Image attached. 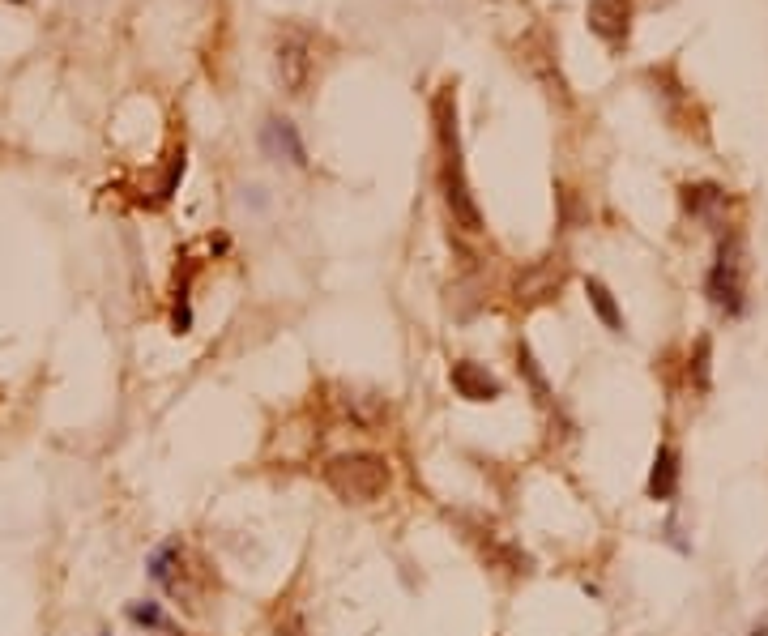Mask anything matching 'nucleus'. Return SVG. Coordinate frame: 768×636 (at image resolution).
I'll use <instances>...</instances> for the list:
<instances>
[{
  "label": "nucleus",
  "mask_w": 768,
  "mask_h": 636,
  "mask_svg": "<svg viewBox=\"0 0 768 636\" xmlns=\"http://www.w3.org/2000/svg\"><path fill=\"white\" fill-rule=\"evenodd\" d=\"M436 124H440V146H444V205L461 231H483V214H478V201L466 184V171H461V150H457V107L453 94H440L436 99Z\"/></svg>",
  "instance_id": "1"
},
{
  "label": "nucleus",
  "mask_w": 768,
  "mask_h": 636,
  "mask_svg": "<svg viewBox=\"0 0 768 636\" xmlns=\"http://www.w3.org/2000/svg\"><path fill=\"white\" fill-rule=\"evenodd\" d=\"M320 479H325V487L338 500H346V504H372V500H380L384 491H389L393 470H389V461H384L380 453L363 449V453L329 457L325 470H320Z\"/></svg>",
  "instance_id": "2"
},
{
  "label": "nucleus",
  "mask_w": 768,
  "mask_h": 636,
  "mask_svg": "<svg viewBox=\"0 0 768 636\" xmlns=\"http://www.w3.org/2000/svg\"><path fill=\"white\" fill-rule=\"evenodd\" d=\"M704 291H709V299L726 316L743 312V240H739V235H730V240L717 244V261L709 269Z\"/></svg>",
  "instance_id": "3"
},
{
  "label": "nucleus",
  "mask_w": 768,
  "mask_h": 636,
  "mask_svg": "<svg viewBox=\"0 0 768 636\" xmlns=\"http://www.w3.org/2000/svg\"><path fill=\"white\" fill-rule=\"evenodd\" d=\"M448 380H453L457 397H466V402H495V397L504 393L500 376L487 372L483 363H474V359H457L453 372H448Z\"/></svg>",
  "instance_id": "4"
},
{
  "label": "nucleus",
  "mask_w": 768,
  "mask_h": 636,
  "mask_svg": "<svg viewBox=\"0 0 768 636\" xmlns=\"http://www.w3.org/2000/svg\"><path fill=\"white\" fill-rule=\"evenodd\" d=\"M649 500L658 504H670L679 496V453L670 449V444H658V453H653V470H649Z\"/></svg>",
  "instance_id": "5"
},
{
  "label": "nucleus",
  "mask_w": 768,
  "mask_h": 636,
  "mask_svg": "<svg viewBox=\"0 0 768 636\" xmlns=\"http://www.w3.org/2000/svg\"><path fill=\"white\" fill-rule=\"evenodd\" d=\"M261 146H265V154H274L278 163H282V158H286V163H295V167L308 163V150H303V141H299L291 120H278V116L269 120L265 133H261Z\"/></svg>",
  "instance_id": "6"
},
{
  "label": "nucleus",
  "mask_w": 768,
  "mask_h": 636,
  "mask_svg": "<svg viewBox=\"0 0 768 636\" xmlns=\"http://www.w3.org/2000/svg\"><path fill=\"white\" fill-rule=\"evenodd\" d=\"M589 26H594L606 43H619L628 35V9H623L619 0H594V5H589Z\"/></svg>",
  "instance_id": "7"
},
{
  "label": "nucleus",
  "mask_w": 768,
  "mask_h": 636,
  "mask_svg": "<svg viewBox=\"0 0 768 636\" xmlns=\"http://www.w3.org/2000/svg\"><path fill=\"white\" fill-rule=\"evenodd\" d=\"M585 295H589V304H594V312H598V321L611 329V333H623V312H619V304H615V295L606 291V286L598 282V278H589L585 282Z\"/></svg>",
  "instance_id": "8"
},
{
  "label": "nucleus",
  "mask_w": 768,
  "mask_h": 636,
  "mask_svg": "<svg viewBox=\"0 0 768 636\" xmlns=\"http://www.w3.org/2000/svg\"><path fill=\"white\" fill-rule=\"evenodd\" d=\"M517 372L525 376V385H530L534 389V397H538V402L542 406H551V385H547V376H542V368H538V359H534V351H530V346H517Z\"/></svg>",
  "instance_id": "9"
},
{
  "label": "nucleus",
  "mask_w": 768,
  "mask_h": 636,
  "mask_svg": "<svg viewBox=\"0 0 768 636\" xmlns=\"http://www.w3.org/2000/svg\"><path fill=\"white\" fill-rule=\"evenodd\" d=\"M683 201H687V210H692L696 218H713V210H722L726 205V193L722 188H713V184H696V188H683Z\"/></svg>",
  "instance_id": "10"
},
{
  "label": "nucleus",
  "mask_w": 768,
  "mask_h": 636,
  "mask_svg": "<svg viewBox=\"0 0 768 636\" xmlns=\"http://www.w3.org/2000/svg\"><path fill=\"white\" fill-rule=\"evenodd\" d=\"M128 619L141 628H167V615L158 602H128Z\"/></svg>",
  "instance_id": "11"
},
{
  "label": "nucleus",
  "mask_w": 768,
  "mask_h": 636,
  "mask_svg": "<svg viewBox=\"0 0 768 636\" xmlns=\"http://www.w3.org/2000/svg\"><path fill=\"white\" fill-rule=\"evenodd\" d=\"M171 325H175V333H188V329H192V308H188L184 295H180V304H175V312H171Z\"/></svg>",
  "instance_id": "12"
},
{
  "label": "nucleus",
  "mask_w": 768,
  "mask_h": 636,
  "mask_svg": "<svg viewBox=\"0 0 768 636\" xmlns=\"http://www.w3.org/2000/svg\"><path fill=\"white\" fill-rule=\"evenodd\" d=\"M751 636H768V624H764V628H756V632H751Z\"/></svg>",
  "instance_id": "13"
},
{
  "label": "nucleus",
  "mask_w": 768,
  "mask_h": 636,
  "mask_svg": "<svg viewBox=\"0 0 768 636\" xmlns=\"http://www.w3.org/2000/svg\"><path fill=\"white\" fill-rule=\"evenodd\" d=\"M103 636H107V632H103Z\"/></svg>",
  "instance_id": "14"
}]
</instances>
